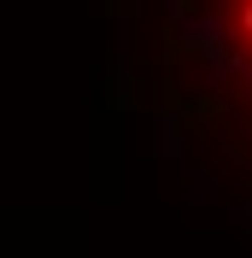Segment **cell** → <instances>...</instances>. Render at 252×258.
<instances>
[{
  "label": "cell",
  "instance_id": "cell-1",
  "mask_svg": "<svg viewBox=\"0 0 252 258\" xmlns=\"http://www.w3.org/2000/svg\"><path fill=\"white\" fill-rule=\"evenodd\" d=\"M170 88L252 188V0H170Z\"/></svg>",
  "mask_w": 252,
  "mask_h": 258
}]
</instances>
